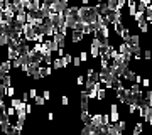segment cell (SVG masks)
<instances>
[{
	"mask_svg": "<svg viewBox=\"0 0 152 135\" xmlns=\"http://www.w3.org/2000/svg\"><path fill=\"white\" fill-rule=\"evenodd\" d=\"M56 56H58V58H63V56H64V47L58 49V54H56Z\"/></svg>",
	"mask_w": 152,
	"mask_h": 135,
	"instance_id": "d6a6232c",
	"label": "cell"
},
{
	"mask_svg": "<svg viewBox=\"0 0 152 135\" xmlns=\"http://www.w3.org/2000/svg\"><path fill=\"white\" fill-rule=\"evenodd\" d=\"M48 19L51 20V24L54 26L56 31L59 29V26H63V24H64V14H59V12H51Z\"/></svg>",
	"mask_w": 152,
	"mask_h": 135,
	"instance_id": "3957f363",
	"label": "cell"
},
{
	"mask_svg": "<svg viewBox=\"0 0 152 135\" xmlns=\"http://www.w3.org/2000/svg\"><path fill=\"white\" fill-rule=\"evenodd\" d=\"M27 95H29V98H31V100H34V98L37 96V88H31V90L27 91Z\"/></svg>",
	"mask_w": 152,
	"mask_h": 135,
	"instance_id": "cb8c5ba5",
	"label": "cell"
},
{
	"mask_svg": "<svg viewBox=\"0 0 152 135\" xmlns=\"http://www.w3.org/2000/svg\"><path fill=\"white\" fill-rule=\"evenodd\" d=\"M102 118H103V115L102 113H91V123L93 125H96V127L98 125H103L102 123Z\"/></svg>",
	"mask_w": 152,
	"mask_h": 135,
	"instance_id": "4fadbf2b",
	"label": "cell"
},
{
	"mask_svg": "<svg viewBox=\"0 0 152 135\" xmlns=\"http://www.w3.org/2000/svg\"><path fill=\"white\" fill-rule=\"evenodd\" d=\"M127 42L130 44V46H140V36H139V34H132L130 39H129Z\"/></svg>",
	"mask_w": 152,
	"mask_h": 135,
	"instance_id": "5bb4252c",
	"label": "cell"
},
{
	"mask_svg": "<svg viewBox=\"0 0 152 135\" xmlns=\"http://www.w3.org/2000/svg\"><path fill=\"white\" fill-rule=\"evenodd\" d=\"M53 39H54L56 42L59 44V47H64L66 46V39H68V36H64V34H61L59 31H58V32L54 34V36H53Z\"/></svg>",
	"mask_w": 152,
	"mask_h": 135,
	"instance_id": "9c48e42d",
	"label": "cell"
},
{
	"mask_svg": "<svg viewBox=\"0 0 152 135\" xmlns=\"http://www.w3.org/2000/svg\"><path fill=\"white\" fill-rule=\"evenodd\" d=\"M10 105L14 108H15V110H26V105H27V103L24 101V100H22V98H10Z\"/></svg>",
	"mask_w": 152,
	"mask_h": 135,
	"instance_id": "ba28073f",
	"label": "cell"
},
{
	"mask_svg": "<svg viewBox=\"0 0 152 135\" xmlns=\"http://www.w3.org/2000/svg\"><path fill=\"white\" fill-rule=\"evenodd\" d=\"M100 47H102V41L96 36H91V41H90V56H91V59L100 58Z\"/></svg>",
	"mask_w": 152,
	"mask_h": 135,
	"instance_id": "7a4b0ae2",
	"label": "cell"
},
{
	"mask_svg": "<svg viewBox=\"0 0 152 135\" xmlns=\"http://www.w3.org/2000/svg\"><path fill=\"white\" fill-rule=\"evenodd\" d=\"M118 120H120L118 110H115V112H110V123H117Z\"/></svg>",
	"mask_w": 152,
	"mask_h": 135,
	"instance_id": "e0dca14e",
	"label": "cell"
},
{
	"mask_svg": "<svg viewBox=\"0 0 152 135\" xmlns=\"http://www.w3.org/2000/svg\"><path fill=\"white\" fill-rule=\"evenodd\" d=\"M42 96L46 98V101H49V100H51V91H49V90H44V91H42Z\"/></svg>",
	"mask_w": 152,
	"mask_h": 135,
	"instance_id": "1f68e13d",
	"label": "cell"
},
{
	"mask_svg": "<svg viewBox=\"0 0 152 135\" xmlns=\"http://www.w3.org/2000/svg\"><path fill=\"white\" fill-rule=\"evenodd\" d=\"M71 64L75 66V68H80V66H81V59H80L78 56H73V61H71Z\"/></svg>",
	"mask_w": 152,
	"mask_h": 135,
	"instance_id": "603a6c76",
	"label": "cell"
},
{
	"mask_svg": "<svg viewBox=\"0 0 152 135\" xmlns=\"http://www.w3.org/2000/svg\"><path fill=\"white\" fill-rule=\"evenodd\" d=\"M145 101H147V103H149V105L152 107V90H151V91H149V93L145 95Z\"/></svg>",
	"mask_w": 152,
	"mask_h": 135,
	"instance_id": "4dcf8cb0",
	"label": "cell"
},
{
	"mask_svg": "<svg viewBox=\"0 0 152 135\" xmlns=\"http://www.w3.org/2000/svg\"><path fill=\"white\" fill-rule=\"evenodd\" d=\"M151 78H142V83H140V85H142V86H144V88H151Z\"/></svg>",
	"mask_w": 152,
	"mask_h": 135,
	"instance_id": "4316f807",
	"label": "cell"
},
{
	"mask_svg": "<svg viewBox=\"0 0 152 135\" xmlns=\"http://www.w3.org/2000/svg\"><path fill=\"white\" fill-rule=\"evenodd\" d=\"M61 105H63V107H68V105H69V96H68V95H63V96H61Z\"/></svg>",
	"mask_w": 152,
	"mask_h": 135,
	"instance_id": "484cf974",
	"label": "cell"
},
{
	"mask_svg": "<svg viewBox=\"0 0 152 135\" xmlns=\"http://www.w3.org/2000/svg\"><path fill=\"white\" fill-rule=\"evenodd\" d=\"M81 2V5H90L91 4V0H80Z\"/></svg>",
	"mask_w": 152,
	"mask_h": 135,
	"instance_id": "d590c367",
	"label": "cell"
},
{
	"mask_svg": "<svg viewBox=\"0 0 152 135\" xmlns=\"http://www.w3.org/2000/svg\"><path fill=\"white\" fill-rule=\"evenodd\" d=\"M7 98H9V100H10V98H14L15 96V86H7V95H5Z\"/></svg>",
	"mask_w": 152,
	"mask_h": 135,
	"instance_id": "ffe728a7",
	"label": "cell"
},
{
	"mask_svg": "<svg viewBox=\"0 0 152 135\" xmlns=\"http://www.w3.org/2000/svg\"><path fill=\"white\" fill-rule=\"evenodd\" d=\"M36 36H37V27L32 26V24H29V22H26L22 26V37H24V41L32 42L34 39H36Z\"/></svg>",
	"mask_w": 152,
	"mask_h": 135,
	"instance_id": "6da1fadb",
	"label": "cell"
},
{
	"mask_svg": "<svg viewBox=\"0 0 152 135\" xmlns=\"http://www.w3.org/2000/svg\"><path fill=\"white\" fill-rule=\"evenodd\" d=\"M118 53H122V54H125L127 58H134V53H132V46L127 41H122V42L118 44Z\"/></svg>",
	"mask_w": 152,
	"mask_h": 135,
	"instance_id": "5b68a950",
	"label": "cell"
},
{
	"mask_svg": "<svg viewBox=\"0 0 152 135\" xmlns=\"http://www.w3.org/2000/svg\"><path fill=\"white\" fill-rule=\"evenodd\" d=\"M41 4H42V0H31L26 4V10L27 12H39L41 10Z\"/></svg>",
	"mask_w": 152,
	"mask_h": 135,
	"instance_id": "8992f818",
	"label": "cell"
},
{
	"mask_svg": "<svg viewBox=\"0 0 152 135\" xmlns=\"http://www.w3.org/2000/svg\"><path fill=\"white\" fill-rule=\"evenodd\" d=\"M102 123L108 125L110 123V113H103V118H102Z\"/></svg>",
	"mask_w": 152,
	"mask_h": 135,
	"instance_id": "f546056e",
	"label": "cell"
},
{
	"mask_svg": "<svg viewBox=\"0 0 152 135\" xmlns=\"http://www.w3.org/2000/svg\"><path fill=\"white\" fill-rule=\"evenodd\" d=\"M137 26H139V31H140L142 34H147V32H149V27H151V24H149L145 19H142V20L137 22Z\"/></svg>",
	"mask_w": 152,
	"mask_h": 135,
	"instance_id": "8fae6325",
	"label": "cell"
},
{
	"mask_svg": "<svg viewBox=\"0 0 152 135\" xmlns=\"http://www.w3.org/2000/svg\"><path fill=\"white\" fill-rule=\"evenodd\" d=\"M140 132H144V125H142V122H135V127H134V130H132V134L139 135Z\"/></svg>",
	"mask_w": 152,
	"mask_h": 135,
	"instance_id": "ac0fdd59",
	"label": "cell"
},
{
	"mask_svg": "<svg viewBox=\"0 0 152 135\" xmlns=\"http://www.w3.org/2000/svg\"><path fill=\"white\" fill-rule=\"evenodd\" d=\"M107 91H108V90H107L105 86H102L100 90H98V95H96V100H98V101H103L105 98H107Z\"/></svg>",
	"mask_w": 152,
	"mask_h": 135,
	"instance_id": "9a60e30c",
	"label": "cell"
},
{
	"mask_svg": "<svg viewBox=\"0 0 152 135\" xmlns=\"http://www.w3.org/2000/svg\"><path fill=\"white\" fill-rule=\"evenodd\" d=\"M118 34H120V39H122V41H129V39H130V36H132L130 27L124 26V27H122V31H120Z\"/></svg>",
	"mask_w": 152,
	"mask_h": 135,
	"instance_id": "30bf717a",
	"label": "cell"
},
{
	"mask_svg": "<svg viewBox=\"0 0 152 135\" xmlns=\"http://www.w3.org/2000/svg\"><path fill=\"white\" fill-rule=\"evenodd\" d=\"M142 54H144V56H142L144 59H151V58H152V51H151V49H145Z\"/></svg>",
	"mask_w": 152,
	"mask_h": 135,
	"instance_id": "f1b7e54d",
	"label": "cell"
},
{
	"mask_svg": "<svg viewBox=\"0 0 152 135\" xmlns=\"http://www.w3.org/2000/svg\"><path fill=\"white\" fill-rule=\"evenodd\" d=\"M139 2H142V4H144L145 7H149V5L152 4V0H139Z\"/></svg>",
	"mask_w": 152,
	"mask_h": 135,
	"instance_id": "e575fe53",
	"label": "cell"
},
{
	"mask_svg": "<svg viewBox=\"0 0 152 135\" xmlns=\"http://www.w3.org/2000/svg\"><path fill=\"white\" fill-rule=\"evenodd\" d=\"M15 113H17V110L12 107V105H10V107H7V115H9L10 118H12V117H15Z\"/></svg>",
	"mask_w": 152,
	"mask_h": 135,
	"instance_id": "d4e9b609",
	"label": "cell"
},
{
	"mask_svg": "<svg viewBox=\"0 0 152 135\" xmlns=\"http://www.w3.org/2000/svg\"><path fill=\"white\" fill-rule=\"evenodd\" d=\"M103 17H105V20L112 26V24H115V22H118L122 19V10H108Z\"/></svg>",
	"mask_w": 152,
	"mask_h": 135,
	"instance_id": "277c9868",
	"label": "cell"
},
{
	"mask_svg": "<svg viewBox=\"0 0 152 135\" xmlns=\"http://www.w3.org/2000/svg\"><path fill=\"white\" fill-rule=\"evenodd\" d=\"M115 110H118V105L117 103H112L110 105V112H115Z\"/></svg>",
	"mask_w": 152,
	"mask_h": 135,
	"instance_id": "836d02e7",
	"label": "cell"
},
{
	"mask_svg": "<svg viewBox=\"0 0 152 135\" xmlns=\"http://www.w3.org/2000/svg\"><path fill=\"white\" fill-rule=\"evenodd\" d=\"M151 69H152V61H151Z\"/></svg>",
	"mask_w": 152,
	"mask_h": 135,
	"instance_id": "74e56055",
	"label": "cell"
},
{
	"mask_svg": "<svg viewBox=\"0 0 152 135\" xmlns=\"http://www.w3.org/2000/svg\"><path fill=\"white\" fill-rule=\"evenodd\" d=\"M117 125H118V128L122 130V132H125V130H127V120H118V122H117Z\"/></svg>",
	"mask_w": 152,
	"mask_h": 135,
	"instance_id": "7402d4cb",
	"label": "cell"
},
{
	"mask_svg": "<svg viewBox=\"0 0 152 135\" xmlns=\"http://www.w3.org/2000/svg\"><path fill=\"white\" fill-rule=\"evenodd\" d=\"M88 54H90V53H86L85 49L80 53V59H81V63H88V59H90V56H88Z\"/></svg>",
	"mask_w": 152,
	"mask_h": 135,
	"instance_id": "44dd1931",
	"label": "cell"
},
{
	"mask_svg": "<svg viewBox=\"0 0 152 135\" xmlns=\"http://www.w3.org/2000/svg\"><path fill=\"white\" fill-rule=\"evenodd\" d=\"M27 112L26 110H17V113H15V118L17 122H22V123H26V120H27Z\"/></svg>",
	"mask_w": 152,
	"mask_h": 135,
	"instance_id": "7c38bea8",
	"label": "cell"
},
{
	"mask_svg": "<svg viewBox=\"0 0 152 135\" xmlns=\"http://www.w3.org/2000/svg\"><path fill=\"white\" fill-rule=\"evenodd\" d=\"M76 85H78V86H83V85H85V76L83 74H80L76 78Z\"/></svg>",
	"mask_w": 152,
	"mask_h": 135,
	"instance_id": "83f0119b",
	"label": "cell"
},
{
	"mask_svg": "<svg viewBox=\"0 0 152 135\" xmlns=\"http://www.w3.org/2000/svg\"><path fill=\"white\" fill-rule=\"evenodd\" d=\"M81 134H83V135H93V134H98L96 125H93L91 122H88V123H85V127L81 128Z\"/></svg>",
	"mask_w": 152,
	"mask_h": 135,
	"instance_id": "52a82bcc",
	"label": "cell"
},
{
	"mask_svg": "<svg viewBox=\"0 0 152 135\" xmlns=\"http://www.w3.org/2000/svg\"><path fill=\"white\" fill-rule=\"evenodd\" d=\"M44 103H46V98H44L42 95H41V96L37 95V96L34 98V105H36V107H42Z\"/></svg>",
	"mask_w": 152,
	"mask_h": 135,
	"instance_id": "d6986e66",
	"label": "cell"
},
{
	"mask_svg": "<svg viewBox=\"0 0 152 135\" xmlns=\"http://www.w3.org/2000/svg\"><path fill=\"white\" fill-rule=\"evenodd\" d=\"M53 68H54V69H63V58H58V56H54Z\"/></svg>",
	"mask_w": 152,
	"mask_h": 135,
	"instance_id": "2e32d148",
	"label": "cell"
},
{
	"mask_svg": "<svg viewBox=\"0 0 152 135\" xmlns=\"http://www.w3.org/2000/svg\"><path fill=\"white\" fill-rule=\"evenodd\" d=\"M48 120H54V113H53V112H49L48 113Z\"/></svg>",
	"mask_w": 152,
	"mask_h": 135,
	"instance_id": "8d00e7d4",
	"label": "cell"
}]
</instances>
